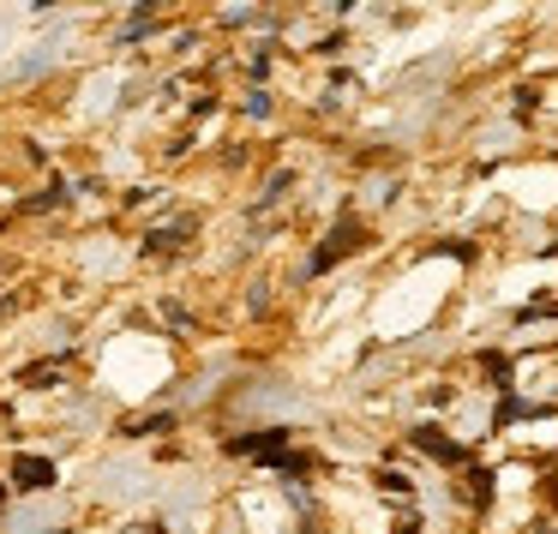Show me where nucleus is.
<instances>
[{
	"label": "nucleus",
	"instance_id": "nucleus-1",
	"mask_svg": "<svg viewBox=\"0 0 558 534\" xmlns=\"http://www.w3.org/2000/svg\"><path fill=\"white\" fill-rule=\"evenodd\" d=\"M361 241H366V229H361V222H354V217H342L337 229L325 234V246H318V253H313V265H306V270H330V265H337V258H349V253H354V246H361Z\"/></svg>",
	"mask_w": 558,
	"mask_h": 534
},
{
	"label": "nucleus",
	"instance_id": "nucleus-2",
	"mask_svg": "<svg viewBox=\"0 0 558 534\" xmlns=\"http://www.w3.org/2000/svg\"><path fill=\"white\" fill-rule=\"evenodd\" d=\"M13 486H19V493H43V486H54V462L13 457Z\"/></svg>",
	"mask_w": 558,
	"mask_h": 534
},
{
	"label": "nucleus",
	"instance_id": "nucleus-3",
	"mask_svg": "<svg viewBox=\"0 0 558 534\" xmlns=\"http://www.w3.org/2000/svg\"><path fill=\"white\" fill-rule=\"evenodd\" d=\"M414 445H421V450H426V457H438V462H462V450H457V445H450V438H438V433H433V426H421V433H414Z\"/></svg>",
	"mask_w": 558,
	"mask_h": 534
},
{
	"label": "nucleus",
	"instance_id": "nucleus-4",
	"mask_svg": "<svg viewBox=\"0 0 558 534\" xmlns=\"http://www.w3.org/2000/svg\"><path fill=\"white\" fill-rule=\"evenodd\" d=\"M181 241H186V229H150L145 234V253H174Z\"/></svg>",
	"mask_w": 558,
	"mask_h": 534
},
{
	"label": "nucleus",
	"instance_id": "nucleus-5",
	"mask_svg": "<svg viewBox=\"0 0 558 534\" xmlns=\"http://www.w3.org/2000/svg\"><path fill=\"white\" fill-rule=\"evenodd\" d=\"M61 205H66V186H61V181H49V193H43V198H31L25 210H61Z\"/></svg>",
	"mask_w": 558,
	"mask_h": 534
}]
</instances>
